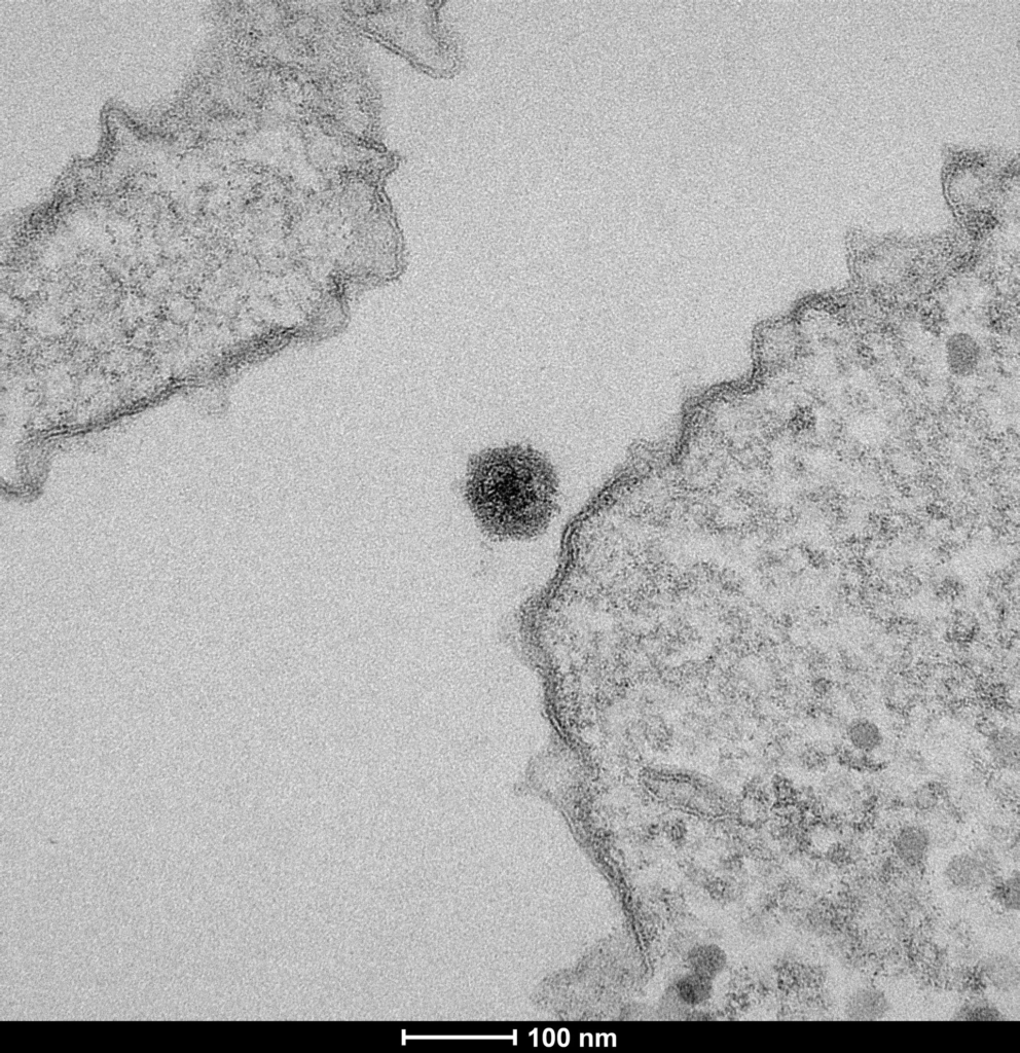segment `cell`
<instances>
[{"label": "cell", "mask_w": 1020, "mask_h": 1053, "mask_svg": "<svg viewBox=\"0 0 1020 1053\" xmlns=\"http://www.w3.org/2000/svg\"><path fill=\"white\" fill-rule=\"evenodd\" d=\"M559 486L548 457L532 447L507 446L469 460L464 497L488 537L521 541L549 528L558 511Z\"/></svg>", "instance_id": "cell-1"}, {"label": "cell", "mask_w": 1020, "mask_h": 1053, "mask_svg": "<svg viewBox=\"0 0 1020 1053\" xmlns=\"http://www.w3.org/2000/svg\"><path fill=\"white\" fill-rule=\"evenodd\" d=\"M945 199L967 228L996 225L1018 190V157L995 149L949 148L942 169Z\"/></svg>", "instance_id": "cell-2"}, {"label": "cell", "mask_w": 1020, "mask_h": 1053, "mask_svg": "<svg viewBox=\"0 0 1020 1053\" xmlns=\"http://www.w3.org/2000/svg\"><path fill=\"white\" fill-rule=\"evenodd\" d=\"M1004 854L986 840L947 858L941 869V879L951 892L971 896L987 892L1003 874Z\"/></svg>", "instance_id": "cell-3"}, {"label": "cell", "mask_w": 1020, "mask_h": 1053, "mask_svg": "<svg viewBox=\"0 0 1020 1053\" xmlns=\"http://www.w3.org/2000/svg\"><path fill=\"white\" fill-rule=\"evenodd\" d=\"M935 842V835L927 824L921 820H909L893 832L891 856L900 868L916 873L928 863Z\"/></svg>", "instance_id": "cell-4"}, {"label": "cell", "mask_w": 1020, "mask_h": 1053, "mask_svg": "<svg viewBox=\"0 0 1020 1053\" xmlns=\"http://www.w3.org/2000/svg\"><path fill=\"white\" fill-rule=\"evenodd\" d=\"M979 982L997 996H1013L1019 991L1020 966L1016 956L993 952L982 957L978 964Z\"/></svg>", "instance_id": "cell-5"}, {"label": "cell", "mask_w": 1020, "mask_h": 1053, "mask_svg": "<svg viewBox=\"0 0 1020 1053\" xmlns=\"http://www.w3.org/2000/svg\"><path fill=\"white\" fill-rule=\"evenodd\" d=\"M891 1002L887 994L874 986H861L847 997L844 1013L851 1021H880L887 1018Z\"/></svg>", "instance_id": "cell-6"}, {"label": "cell", "mask_w": 1020, "mask_h": 1053, "mask_svg": "<svg viewBox=\"0 0 1020 1053\" xmlns=\"http://www.w3.org/2000/svg\"><path fill=\"white\" fill-rule=\"evenodd\" d=\"M845 737L850 750L865 756L880 752L886 744V734L881 724L866 716L850 720Z\"/></svg>", "instance_id": "cell-7"}, {"label": "cell", "mask_w": 1020, "mask_h": 1053, "mask_svg": "<svg viewBox=\"0 0 1020 1053\" xmlns=\"http://www.w3.org/2000/svg\"><path fill=\"white\" fill-rule=\"evenodd\" d=\"M1019 734L1011 726H1001L991 732L986 751L992 764L1000 770L1017 769L1019 764Z\"/></svg>", "instance_id": "cell-8"}, {"label": "cell", "mask_w": 1020, "mask_h": 1053, "mask_svg": "<svg viewBox=\"0 0 1020 1053\" xmlns=\"http://www.w3.org/2000/svg\"><path fill=\"white\" fill-rule=\"evenodd\" d=\"M822 796L835 811L860 806V792L853 777L843 771L828 775L822 785Z\"/></svg>", "instance_id": "cell-9"}, {"label": "cell", "mask_w": 1020, "mask_h": 1053, "mask_svg": "<svg viewBox=\"0 0 1020 1053\" xmlns=\"http://www.w3.org/2000/svg\"><path fill=\"white\" fill-rule=\"evenodd\" d=\"M997 910L1006 915L1016 916L1020 911V875L1014 868L1007 874L999 876L987 891Z\"/></svg>", "instance_id": "cell-10"}, {"label": "cell", "mask_w": 1020, "mask_h": 1053, "mask_svg": "<svg viewBox=\"0 0 1020 1053\" xmlns=\"http://www.w3.org/2000/svg\"><path fill=\"white\" fill-rule=\"evenodd\" d=\"M954 1019L958 1021H1003V1010L990 998L972 996L959 1006Z\"/></svg>", "instance_id": "cell-11"}, {"label": "cell", "mask_w": 1020, "mask_h": 1053, "mask_svg": "<svg viewBox=\"0 0 1020 1053\" xmlns=\"http://www.w3.org/2000/svg\"><path fill=\"white\" fill-rule=\"evenodd\" d=\"M942 795V788L938 783L920 785L908 795L907 805L919 816H932L940 810Z\"/></svg>", "instance_id": "cell-12"}, {"label": "cell", "mask_w": 1020, "mask_h": 1053, "mask_svg": "<svg viewBox=\"0 0 1020 1053\" xmlns=\"http://www.w3.org/2000/svg\"><path fill=\"white\" fill-rule=\"evenodd\" d=\"M979 348L969 337L958 336L950 341L949 359L958 374H968L978 361Z\"/></svg>", "instance_id": "cell-13"}]
</instances>
